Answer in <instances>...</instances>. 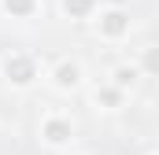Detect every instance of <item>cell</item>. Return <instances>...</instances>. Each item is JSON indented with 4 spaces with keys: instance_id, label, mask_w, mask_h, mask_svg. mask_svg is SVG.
Here are the masks:
<instances>
[{
    "instance_id": "1",
    "label": "cell",
    "mask_w": 159,
    "mask_h": 155,
    "mask_svg": "<svg viewBox=\"0 0 159 155\" xmlns=\"http://www.w3.org/2000/svg\"><path fill=\"white\" fill-rule=\"evenodd\" d=\"M0 78L15 89V92H26L41 81V59L34 52H7L0 59Z\"/></svg>"
},
{
    "instance_id": "2",
    "label": "cell",
    "mask_w": 159,
    "mask_h": 155,
    "mask_svg": "<svg viewBox=\"0 0 159 155\" xmlns=\"http://www.w3.org/2000/svg\"><path fill=\"white\" fill-rule=\"evenodd\" d=\"M93 22V33L96 41H104V44H122V41L129 37V30H133V19H129V11L119 7V4H100V11L89 19Z\"/></svg>"
},
{
    "instance_id": "3",
    "label": "cell",
    "mask_w": 159,
    "mask_h": 155,
    "mask_svg": "<svg viewBox=\"0 0 159 155\" xmlns=\"http://www.w3.org/2000/svg\"><path fill=\"white\" fill-rule=\"evenodd\" d=\"M74 133H78L74 118L63 115V111H48V115L41 118V126H37V140H41V148H52V152L70 148Z\"/></svg>"
},
{
    "instance_id": "4",
    "label": "cell",
    "mask_w": 159,
    "mask_h": 155,
    "mask_svg": "<svg viewBox=\"0 0 159 155\" xmlns=\"http://www.w3.org/2000/svg\"><path fill=\"white\" fill-rule=\"evenodd\" d=\"M48 85L56 92H78L81 85H85V67H81L78 59L63 55V59H56L48 67Z\"/></svg>"
},
{
    "instance_id": "5",
    "label": "cell",
    "mask_w": 159,
    "mask_h": 155,
    "mask_svg": "<svg viewBox=\"0 0 159 155\" xmlns=\"http://www.w3.org/2000/svg\"><path fill=\"white\" fill-rule=\"evenodd\" d=\"M126 100H129V96H126L122 89H115L111 81H100V85L93 89V107H96V111H122Z\"/></svg>"
},
{
    "instance_id": "6",
    "label": "cell",
    "mask_w": 159,
    "mask_h": 155,
    "mask_svg": "<svg viewBox=\"0 0 159 155\" xmlns=\"http://www.w3.org/2000/svg\"><path fill=\"white\" fill-rule=\"evenodd\" d=\"M100 11V0H59V15L67 22H89Z\"/></svg>"
},
{
    "instance_id": "7",
    "label": "cell",
    "mask_w": 159,
    "mask_h": 155,
    "mask_svg": "<svg viewBox=\"0 0 159 155\" xmlns=\"http://www.w3.org/2000/svg\"><path fill=\"white\" fill-rule=\"evenodd\" d=\"M0 11H4V19H15V22H30V19H37L41 0H0Z\"/></svg>"
},
{
    "instance_id": "8",
    "label": "cell",
    "mask_w": 159,
    "mask_h": 155,
    "mask_svg": "<svg viewBox=\"0 0 159 155\" xmlns=\"http://www.w3.org/2000/svg\"><path fill=\"white\" fill-rule=\"evenodd\" d=\"M107 81L115 85V89H122L126 96L137 89V81H141V70L133 67V63H119V67H111V74H107Z\"/></svg>"
},
{
    "instance_id": "9",
    "label": "cell",
    "mask_w": 159,
    "mask_h": 155,
    "mask_svg": "<svg viewBox=\"0 0 159 155\" xmlns=\"http://www.w3.org/2000/svg\"><path fill=\"white\" fill-rule=\"evenodd\" d=\"M133 67L141 70V78H144V74L152 78V74H156V70H159V59H156V48L148 44V48H144V55H141V63H133Z\"/></svg>"
}]
</instances>
